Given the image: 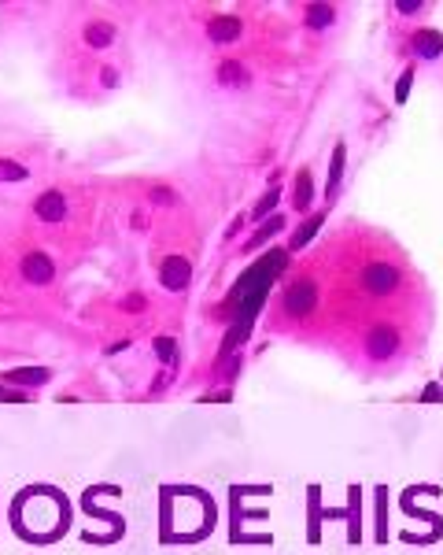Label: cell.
<instances>
[{"mask_svg": "<svg viewBox=\"0 0 443 555\" xmlns=\"http://www.w3.org/2000/svg\"><path fill=\"white\" fill-rule=\"evenodd\" d=\"M152 197H155V200H159V204H174V192H170V189H155V192H152Z\"/></svg>", "mask_w": 443, "mask_h": 555, "instance_id": "obj_21", "label": "cell"}, {"mask_svg": "<svg viewBox=\"0 0 443 555\" xmlns=\"http://www.w3.org/2000/svg\"><path fill=\"white\" fill-rule=\"evenodd\" d=\"M207 34H211V41H237L240 37V19L237 15H215L207 22Z\"/></svg>", "mask_w": 443, "mask_h": 555, "instance_id": "obj_6", "label": "cell"}, {"mask_svg": "<svg viewBox=\"0 0 443 555\" xmlns=\"http://www.w3.org/2000/svg\"><path fill=\"white\" fill-rule=\"evenodd\" d=\"M155 356H159L163 363L170 367L174 359H177V341H174V337H155Z\"/></svg>", "mask_w": 443, "mask_h": 555, "instance_id": "obj_14", "label": "cell"}, {"mask_svg": "<svg viewBox=\"0 0 443 555\" xmlns=\"http://www.w3.org/2000/svg\"><path fill=\"white\" fill-rule=\"evenodd\" d=\"M34 211H37V218H45V223H59V218L67 215V200H63V192H45Z\"/></svg>", "mask_w": 443, "mask_h": 555, "instance_id": "obj_7", "label": "cell"}, {"mask_svg": "<svg viewBox=\"0 0 443 555\" xmlns=\"http://www.w3.org/2000/svg\"><path fill=\"white\" fill-rule=\"evenodd\" d=\"M340 171H344V145L333 152V178H329V192H336V185H340Z\"/></svg>", "mask_w": 443, "mask_h": 555, "instance_id": "obj_17", "label": "cell"}, {"mask_svg": "<svg viewBox=\"0 0 443 555\" xmlns=\"http://www.w3.org/2000/svg\"><path fill=\"white\" fill-rule=\"evenodd\" d=\"M333 19H336V11L329 4H310L307 8V27H314V30H325Z\"/></svg>", "mask_w": 443, "mask_h": 555, "instance_id": "obj_11", "label": "cell"}, {"mask_svg": "<svg viewBox=\"0 0 443 555\" xmlns=\"http://www.w3.org/2000/svg\"><path fill=\"white\" fill-rule=\"evenodd\" d=\"M0 400H19V393H15V389H11V393H8V389H0Z\"/></svg>", "mask_w": 443, "mask_h": 555, "instance_id": "obj_22", "label": "cell"}, {"mask_svg": "<svg viewBox=\"0 0 443 555\" xmlns=\"http://www.w3.org/2000/svg\"><path fill=\"white\" fill-rule=\"evenodd\" d=\"M277 230H284V218H281V215H277V218H270V223H266V226H263V230H259V234L252 237V244H263L266 237H273V234H277Z\"/></svg>", "mask_w": 443, "mask_h": 555, "instance_id": "obj_16", "label": "cell"}, {"mask_svg": "<svg viewBox=\"0 0 443 555\" xmlns=\"http://www.w3.org/2000/svg\"><path fill=\"white\" fill-rule=\"evenodd\" d=\"M4 378H8L11 385H22V389H30V385H41V381H48V370H45V367H22V370H11V374H4Z\"/></svg>", "mask_w": 443, "mask_h": 555, "instance_id": "obj_9", "label": "cell"}, {"mask_svg": "<svg viewBox=\"0 0 443 555\" xmlns=\"http://www.w3.org/2000/svg\"><path fill=\"white\" fill-rule=\"evenodd\" d=\"M318 223H321V218H314V223H307V226H299V234L292 237V244H296V248H303V244H307L310 237H314V230H318Z\"/></svg>", "mask_w": 443, "mask_h": 555, "instance_id": "obj_18", "label": "cell"}, {"mask_svg": "<svg viewBox=\"0 0 443 555\" xmlns=\"http://www.w3.org/2000/svg\"><path fill=\"white\" fill-rule=\"evenodd\" d=\"M30 174L22 163H11V160H0V182H22Z\"/></svg>", "mask_w": 443, "mask_h": 555, "instance_id": "obj_15", "label": "cell"}, {"mask_svg": "<svg viewBox=\"0 0 443 555\" xmlns=\"http://www.w3.org/2000/svg\"><path fill=\"white\" fill-rule=\"evenodd\" d=\"M52 274H56V267H52V260H48L45 252L22 255V278H26V281H34V286H48Z\"/></svg>", "mask_w": 443, "mask_h": 555, "instance_id": "obj_4", "label": "cell"}, {"mask_svg": "<svg viewBox=\"0 0 443 555\" xmlns=\"http://www.w3.org/2000/svg\"><path fill=\"white\" fill-rule=\"evenodd\" d=\"M189 278H192V263L185 260V255H170V260H163V267H159V281H163V289H185L189 286Z\"/></svg>", "mask_w": 443, "mask_h": 555, "instance_id": "obj_3", "label": "cell"}, {"mask_svg": "<svg viewBox=\"0 0 443 555\" xmlns=\"http://www.w3.org/2000/svg\"><path fill=\"white\" fill-rule=\"evenodd\" d=\"M85 41L93 45V48H108L115 41V27H111V22H89V27H85Z\"/></svg>", "mask_w": 443, "mask_h": 555, "instance_id": "obj_10", "label": "cell"}, {"mask_svg": "<svg viewBox=\"0 0 443 555\" xmlns=\"http://www.w3.org/2000/svg\"><path fill=\"white\" fill-rule=\"evenodd\" d=\"M395 8L402 11V15H414V11H421V4H418V0H399Z\"/></svg>", "mask_w": 443, "mask_h": 555, "instance_id": "obj_20", "label": "cell"}, {"mask_svg": "<svg viewBox=\"0 0 443 555\" xmlns=\"http://www.w3.org/2000/svg\"><path fill=\"white\" fill-rule=\"evenodd\" d=\"M362 286H366L373 296H388L399 289V270L388 267V263H370L362 270Z\"/></svg>", "mask_w": 443, "mask_h": 555, "instance_id": "obj_2", "label": "cell"}, {"mask_svg": "<svg viewBox=\"0 0 443 555\" xmlns=\"http://www.w3.org/2000/svg\"><path fill=\"white\" fill-rule=\"evenodd\" d=\"M395 348H399V333H395L392 326H377V330H370V337H366V352H370L373 359H388V356H395Z\"/></svg>", "mask_w": 443, "mask_h": 555, "instance_id": "obj_5", "label": "cell"}, {"mask_svg": "<svg viewBox=\"0 0 443 555\" xmlns=\"http://www.w3.org/2000/svg\"><path fill=\"white\" fill-rule=\"evenodd\" d=\"M281 304H284V311H289L292 318H303V315L314 311V304H318V286L307 281V278H299V281H292V286L284 289Z\"/></svg>", "mask_w": 443, "mask_h": 555, "instance_id": "obj_1", "label": "cell"}, {"mask_svg": "<svg viewBox=\"0 0 443 555\" xmlns=\"http://www.w3.org/2000/svg\"><path fill=\"white\" fill-rule=\"evenodd\" d=\"M277 197H281V192H277V189H270L266 197H263V204H259V208H255V218H263V215H266V211L273 208V204H277Z\"/></svg>", "mask_w": 443, "mask_h": 555, "instance_id": "obj_19", "label": "cell"}, {"mask_svg": "<svg viewBox=\"0 0 443 555\" xmlns=\"http://www.w3.org/2000/svg\"><path fill=\"white\" fill-rule=\"evenodd\" d=\"M218 78H222V82H229V85H244V82H247V74H244L240 63H222V67H218Z\"/></svg>", "mask_w": 443, "mask_h": 555, "instance_id": "obj_13", "label": "cell"}, {"mask_svg": "<svg viewBox=\"0 0 443 555\" xmlns=\"http://www.w3.org/2000/svg\"><path fill=\"white\" fill-rule=\"evenodd\" d=\"M414 52H418L421 59H436L443 52V37L436 30H418L414 34Z\"/></svg>", "mask_w": 443, "mask_h": 555, "instance_id": "obj_8", "label": "cell"}, {"mask_svg": "<svg viewBox=\"0 0 443 555\" xmlns=\"http://www.w3.org/2000/svg\"><path fill=\"white\" fill-rule=\"evenodd\" d=\"M310 197H314V182H310V174L303 171V174L296 178V208L307 211L310 208Z\"/></svg>", "mask_w": 443, "mask_h": 555, "instance_id": "obj_12", "label": "cell"}]
</instances>
